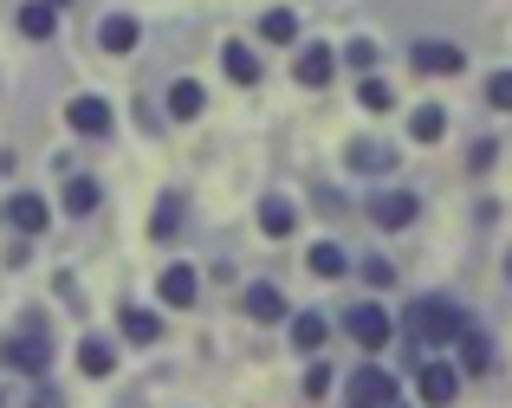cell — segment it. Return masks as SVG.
<instances>
[{
  "mask_svg": "<svg viewBox=\"0 0 512 408\" xmlns=\"http://www.w3.org/2000/svg\"><path fill=\"white\" fill-rule=\"evenodd\" d=\"M467 324V311L454 305V298H415L409 311H402V344H409V363H422V350L435 344H454Z\"/></svg>",
  "mask_w": 512,
  "mask_h": 408,
  "instance_id": "1",
  "label": "cell"
},
{
  "mask_svg": "<svg viewBox=\"0 0 512 408\" xmlns=\"http://www.w3.org/2000/svg\"><path fill=\"white\" fill-rule=\"evenodd\" d=\"M0 363L20 370V376H46L52 370V331L39 318H26L13 337H0Z\"/></svg>",
  "mask_w": 512,
  "mask_h": 408,
  "instance_id": "2",
  "label": "cell"
},
{
  "mask_svg": "<svg viewBox=\"0 0 512 408\" xmlns=\"http://www.w3.org/2000/svg\"><path fill=\"white\" fill-rule=\"evenodd\" d=\"M402 402V383L383 370V363H363V370H350V402L344 408H389Z\"/></svg>",
  "mask_w": 512,
  "mask_h": 408,
  "instance_id": "3",
  "label": "cell"
},
{
  "mask_svg": "<svg viewBox=\"0 0 512 408\" xmlns=\"http://www.w3.org/2000/svg\"><path fill=\"white\" fill-rule=\"evenodd\" d=\"M363 214H370V221L383 227V234H402V227H409L415 214H422V201H415L409 188H376V195H370V208H363Z\"/></svg>",
  "mask_w": 512,
  "mask_h": 408,
  "instance_id": "4",
  "label": "cell"
},
{
  "mask_svg": "<svg viewBox=\"0 0 512 408\" xmlns=\"http://www.w3.org/2000/svg\"><path fill=\"white\" fill-rule=\"evenodd\" d=\"M409 65H415V72H428V78H461L467 52L448 46V39H415V46H409Z\"/></svg>",
  "mask_w": 512,
  "mask_h": 408,
  "instance_id": "5",
  "label": "cell"
},
{
  "mask_svg": "<svg viewBox=\"0 0 512 408\" xmlns=\"http://www.w3.org/2000/svg\"><path fill=\"white\" fill-rule=\"evenodd\" d=\"M344 331L357 337L363 350H383L389 337H396V318H389L383 305H350V311H344Z\"/></svg>",
  "mask_w": 512,
  "mask_h": 408,
  "instance_id": "6",
  "label": "cell"
},
{
  "mask_svg": "<svg viewBox=\"0 0 512 408\" xmlns=\"http://www.w3.org/2000/svg\"><path fill=\"white\" fill-rule=\"evenodd\" d=\"M415 389H422V402L428 408H448L454 396H461V370H454V363H415Z\"/></svg>",
  "mask_w": 512,
  "mask_h": 408,
  "instance_id": "7",
  "label": "cell"
},
{
  "mask_svg": "<svg viewBox=\"0 0 512 408\" xmlns=\"http://www.w3.org/2000/svg\"><path fill=\"white\" fill-rule=\"evenodd\" d=\"M240 311H247L253 324H286V292H279L273 279H253L247 292H240Z\"/></svg>",
  "mask_w": 512,
  "mask_h": 408,
  "instance_id": "8",
  "label": "cell"
},
{
  "mask_svg": "<svg viewBox=\"0 0 512 408\" xmlns=\"http://www.w3.org/2000/svg\"><path fill=\"white\" fill-rule=\"evenodd\" d=\"M65 124H72L78 136H111L117 117H111V104H104L98 91H85V98H72V104H65Z\"/></svg>",
  "mask_w": 512,
  "mask_h": 408,
  "instance_id": "9",
  "label": "cell"
},
{
  "mask_svg": "<svg viewBox=\"0 0 512 408\" xmlns=\"http://www.w3.org/2000/svg\"><path fill=\"white\" fill-rule=\"evenodd\" d=\"M344 162H350L357 175H389V169H396V143H376V136H350Z\"/></svg>",
  "mask_w": 512,
  "mask_h": 408,
  "instance_id": "10",
  "label": "cell"
},
{
  "mask_svg": "<svg viewBox=\"0 0 512 408\" xmlns=\"http://www.w3.org/2000/svg\"><path fill=\"white\" fill-rule=\"evenodd\" d=\"M331 72H338V52H331V46H318V39L299 52V65H292V78H299L305 91H325V85H331Z\"/></svg>",
  "mask_w": 512,
  "mask_h": 408,
  "instance_id": "11",
  "label": "cell"
},
{
  "mask_svg": "<svg viewBox=\"0 0 512 408\" xmlns=\"http://www.w3.org/2000/svg\"><path fill=\"white\" fill-rule=\"evenodd\" d=\"M156 292H163V305H175V311H188V305H195V298H201V272L175 260V266L163 272V285H156Z\"/></svg>",
  "mask_w": 512,
  "mask_h": 408,
  "instance_id": "12",
  "label": "cell"
},
{
  "mask_svg": "<svg viewBox=\"0 0 512 408\" xmlns=\"http://www.w3.org/2000/svg\"><path fill=\"white\" fill-rule=\"evenodd\" d=\"M454 344H461V376H487L493 370V337L487 331L461 324V337H454Z\"/></svg>",
  "mask_w": 512,
  "mask_h": 408,
  "instance_id": "13",
  "label": "cell"
},
{
  "mask_svg": "<svg viewBox=\"0 0 512 408\" xmlns=\"http://www.w3.org/2000/svg\"><path fill=\"white\" fill-rule=\"evenodd\" d=\"M7 221L20 227V234H46V227H52V208L39 195H13L7 201Z\"/></svg>",
  "mask_w": 512,
  "mask_h": 408,
  "instance_id": "14",
  "label": "cell"
},
{
  "mask_svg": "<svg viewBox=\"0 0 512 408\" xmlns=\"http://www.w3.org/2000/svg\"><path fill=\"white\" fill-rule=\"evenodd\" d=\"M137 39H143V26L130 20V13H111V20L98 26V46L104 52H137Z\"/></svg>",
  "mask_w": 512,
  "mask_h": 408,
  "instance_id": "15",
  "label": "cell"
},
{
  "mask_svg": "<svg viewBox=\"0 0 512 408\" xmlns=\"http://www.w3.org/2000/svg\"><path fill=\"white\" fill-rule=\"evenodd\" d=\"M260 39H266V46H299V13H292V7L260 13Z\"/></svg>",
  "mask_w": 512,
  "mask_h": 408,
  "instance_id": "16",
  "label": "cell"
},
{
  "mask_svg": "<svg viewBox=\"0 0 512 408\" xmlns=\"http://www.w3.org/2000/svg\"><path fill=\"white\" fill-rule=\"evenodd\" d=\"M117 324H124L130 344H156V337H163V318H156V311H143V305H124V311H117Z\"/></svg>",
  "mask_w": 512,
  "mask_h": 408,
  "instance_id": "17",
  "label": "cell"
},
{
  "mask_svg": "<svg viewBox=\"0 0 512 408\" xmlns=\"http://www.w3.org/2000/svg\"><path fill=\"white\" fill-rule=\"evenodd\" d=\"M78 370L85 376H111L117 370V344L111 337H85V344H78Z\"/></svg>",
  "mask_w": 512,
  "mask_h": 408,
  "instance_id": "18",
  "label": "cell"
},
{
  "mask_svg": "<svg viewBox=\"0 0 512 408\" xmlns=\"http://www.w3.org/2000/svg\"><path fill=\"white\" fill-rule=\"evenodd\" d=\"M260 227H266L273 240H286L292 227H299V208H292L286 195H266V201H260Z\"/></svg>",
  "mask_w": 512,
  "mask_h": 408,
  "instance_id": "19",
  "label": "cell"
},
{
  "mask_svg": "<svg viewBox=\"0 0 512 408\" xmlns=\"http://www.w3.org/2000/svg\"><path fill=\"white\" fill-rule=\"evenodd\" d=\"M221 65H227V78H234V85H260V59H253L240 39H227V46H221Z\"/></svg>",
  "mask_w": 512,
  "mask_h": 408,
  "instance_id": "20",
  "label": "cell"
},
{
  "mask_svg": "<svg viewBox=\"0 0 512 408\" xmlns=\"http://www.w3.org/2000/svg\"><path fill=\"white\" fill-rule=\"evenodd\" d=\"M20 33H26V39H52V33H59V7H46V0H26V7H20Z\"/></svg>",
  "mask_w": 512,
  "mask_h": 408,
  "instance_id": "21",
  "label": "cell"
},
{
  "mask_svg": "<svg viewBox=\"0 0 512 408\" xmlns=\"http://www.w3.org/2000/svg\"><path fill=\"white\" fill-rule=\"evenodd\" d=\"M201 104H208V91H201L195 78H175V85H169V117L188 124V117H201Z\"/></svg>",
  "mask_w": 512,
  "mask_h": 408,
  "instance_id": "22",
  "label": "cell"
},
{
  "mask_svg": "<svg viewBox=\"0 0 512 408\" xmlns=\"http://www.w3.org/2000/svg\"><path fill=\"white\" fill-rule=\"evenodd\" d=\"M305 260H312V272H318V279H344V272H350V253L338 247V240H318V247L305 253Z\"/></svg>",
  "mask_w": 512,
  "mask_h": 408,
  "instance_id": "23",
  "label": "cell"
},
{
  "mask_svg": "<svg viewBox=\"0 0 512 408\" xmlns=\"http://www.w3.org/2000/svg\"><path fill=\"white\" fill-rule=\"evenodd\" d=\"M182 214H188V201L169 188V195L156 201V221H150V234H156V240H175V234H182Z\"/></svg>",
  "mask_w": 512,
  "mask_h": 408,
  "instance_id": "24",
  "label": "cell"
},
{
  "mask_svg": "<svg viewBox=\"0 0 512 408\" xmlns=\"http://www.w3.org/2000/svg\"><path fill=\"white\" fill-rule=\"evenodd\" d=\"M98 201H104V188L91 182V175H72V182H65V214H98Z\"/></svg>",
  "mask_w": 512,
  "mask_h": 408,
  "instance_id": "25",
  "label": "cell"
},
{
  "mask_svg": "<svg viewBox=\"0 0 512 408\" xmlns=\"http://www.w3.org/2000/svg\"><path fill=\"white\" fill-rule=\"evenodd\" d=\"M409 136L415 143H441V136H448V111H441V104H422V111L409 117Z\"/></svg>",
  "mask_w": 512,
  "mask_h": 408,
  "instance_id": "26",
  "label": "cell"
},
{
  "mask_svg": "<svg viewBox=\"0 0 512 408\" xmlns=\"http://www.w3.org/2000/svg\"><path fill=\"white\" fill-rule=\"evenodd\" d=\"M325 331H331V324L318 318V311H299V318H292V344H299L305 357H312V350H325Z\"/></svg>",
  "mask_w": 512,
  "mask_h": 408,
  "instance_id": "27",
  "label": "cell"
},
{
  "mask_svg": "<svg viewBox=\"0 0 512 408\" xmlns=\"http://www.w3.org/2000/svg\"><path fill=\"white\" fill-rule=\"evenodd\" d=\"M357 98H363V111H389V104H396V91L383 85V78H370L363 72V85H357Z\"/></svg>",
  "mask_w": 512,
  "mask_h": 408,
  "instance_id": "28",
  "label": "cell"
},
{
  "mask_svg": "<svg viewBox=\"0 0 512 408\" xmlns=\"http://www.w3.org/2000/svg\"><path fill=\"white\" fill-rule=\"evenodd\" d=\"M344 65H350V72H370V65H376V39H350V46H344Z\"/></svg>",
  "mask_w": 512,
  "mask_h": 408,
  "instance_id": "29",
  "label": "cell"
},
{
  "mask_svg": "<svg viewBox=\"0 0 512 408\" xmlns=\"http://www.w3.org/2000/svg\"><path fill=\"white\" fill-rule=\"evenodd\" d=\"M487 98L500 104V111H512V72H493L487 78Z\"/></svg>",
  "mask_w": 512,
  "mask_h": 408,
  "instance_id": "30",
  "label": "cell"
},
{
  "mask_svg": "<svg viewBox=\"0 0 512 408\" xmlns=\"http://www.w3.org/2000/svg\"><path fill=\"white\" fill-rule=\"evenodd\" d=\"M363 279H370V285H396V266H389V260H363Z\"/></svg>",
  "mask_w": 512,
  "mask_h": 408,
  "instance_id": "31",
  "label": "cell"
},
{
  "mask_svg": "<svg viewBox=\"0 0 512 408\" xmlns=\"http://www.w3.org/2000/svg\"><path fill=\"white\" fill-rule=\"evenodd\" d=\"M325 389H331V370H325V363H312V370H305V396H325Z\"/></svg>",
  "mask_w": 512,
  "mask_h": 408,
  "instance_id": "32",
  "label": "cell"
},
{
  "mask_svg": "<svg viewBox=\"0 0 512 408\" xmlns=\"http://www.w3.org/2000/svg\"><path fill=\"white\" fill-rule=\"evenodd\" d=\"M26 408H65V396H59V389L46 383V389H33V402H26Z\"/></svg>",
  "mask_w": 512,
  "mask_h": 408,
  "instance_id": "33",
  "label": "cell"
},
{
  "mask_svg": "<svg viewBox=\"0 0 512 408\" xmlns=\"http://www.w3.org/2000/svg\"><path fill=\"white\" fill-rule=\"evenodd\" d=\"M46 7H65V0H46Z\"/></svg>",
  "mask_w": 512,
  "mask_h": 408,
  "instance_id": "34",
  "label": "cell"
},
{
  "mask_svg": "<svg viewBox=\"0 0 512 408\" xmlns=\"http://www.w3.org/2000/svg\"><path fill=\"white\" fill-rule=\"evenodd\" d=\"M506 272H512V253H506Z\"/></svg>",
  "mask_w": 512,
  "mask_h": 408,
  "instance_id": "35",
  "label": "cell"
},
{
  "mask_svg": "<svg viewBox=\"0 0 512 408\" xmlns=\"http://www.w3.org/2000/svg\"><path fill=\"white\" fill-rule=\"evenodd\" d=\"M0 408H7V396H0Z\"/></svg>",
  "mask_w": 512,
  "mask_h": 408,
  "instance_id": "36",
  "label": "cell"
},
{
  "mask_svg": "<svg viewBox=\"0 0 512 408\" xmlns=\"http://www.w3.org/2000/svg\"><path fill=\"white\" fill-rule=\"evenodd\" d=\"M389 408H402V402H389Z\"/></svg>",
  "mask_w": 512,
  "mask_h": 408,
  "instance_id": "37",
  "label": "cell"
}]
</instances>
